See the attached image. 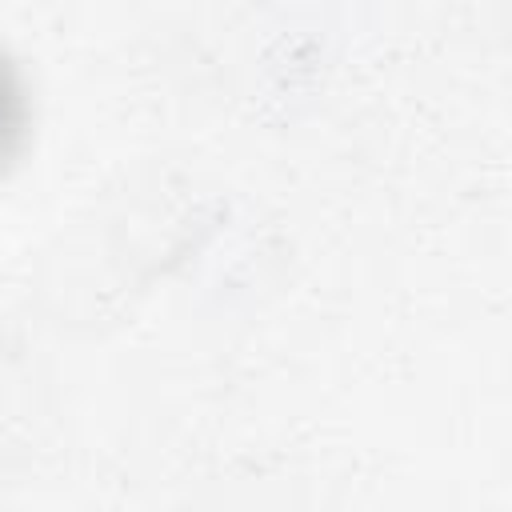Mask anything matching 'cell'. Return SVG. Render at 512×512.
Instances as JSON below:
<instances>
[{"label": "cell", "instance_id": "1", "mask_svg": "<svg viewBox=\"0 0 512 512\" xmlns=\"http://www.w3.org/2000/svg\"><path fill=\"white\" fill-rule=\"evenodd\" d=\"M28 132V92L16 60L0 48V168L20 152Z\"/></svg>", "mask_w": 512, "mask_h": 512}]
</instances>
